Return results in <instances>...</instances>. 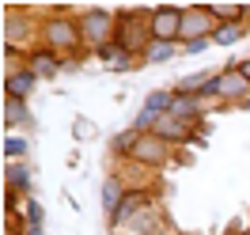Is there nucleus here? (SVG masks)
<instances>
[{"label": "nucleus", "mask_w": 250, "mask_h": 235, "mask_svg": "<svg viewBox=\"0 0 250 235\" xmlns=\"http://www.w3.org/2000/svg\"><path fill=\"white\" fill-rule=\"evenodd\" d=\"M38 46L61 53L64 61H87L91 49L80 38V23H76V8H42V27H38Z\"/></svg>", "instance_id": "1"}, {"label": "nucleus", "mask_w": 250, "mask_h": 235, "mask_svg": "<svg viewBox=\"0 0 250 235\" xmlns=\"http://www.w3.org/2000/svg\"><path fill=\"white\" fill-rule=\"evenodd\" d=\"M148 23H152V8H118V34H114V42L125 53H133L137 61H144V53L152 46Z\"/></svg>", "instance_id": "2"}, {"label": "nucleus", "mask_w": 250, "mask_h": 235, "mask_svg": "<svg viewBox=\"0 0 250 235\" xmlns=\"http://www.w3.org/2000/svg\"><path fill=\"white\" fill-rule=\"evenodd\" d=\"M38 27H42V8H16L8 4L4 8V49H19V53H31L38 46Z\"/></svg>", "instance_id": "3"}, {"label": "nucleus", "mask_w": 250, "mask_h": 235, "mask_svg": "<svg viewBox=\"0 0 250 235\" xmlns=\"http://www.w3.org/2000/svg\"><path fill=\"white\" fill-rule=\"evenodd\" d=\"M76 23H80V38H83V46L91 49H103L114 42V34H118V8L110 12V8H76Z\"/></svg>", "instance_id": "4"}, {"label": "nucleus", "mask_w": 250, "mask_h": 235, "mask_svg": "<svg viewBox=\"0 0 250 235\" xmlns=\"http://www.w3.org/2000/svg\"><path fill=\"white\" fill-rule=\"evenodd\" d=\"M208 99L220 103V107H247L250 103V84L243 80V72H239L235 64H224L216 76H212Z\"/></svg>", "instance_id": "5"}, {"label": "nucleus", "mask_w": 250, "mask_h": 235, "mask_svg": "<svg viewBox=\"0 0 250 235\" xmlns=\"http://www.w3.org/2000/svg\"><path fill=\"white\" fill-rule=\"evenodd\" d=\"M216 34V19L208 16L205 4H182V31H178V46L189 42H205Z\"/></svg>", "instance_id": "6"}, {"label": "nucleus", "mask_w": 250, "mask_h": 235, "mask_svg": "<svg viewBox=\"0 0 250 235\" xmlns=\"http://www.w3.org/2000/svg\"><path fill=\"white\" fill-rule=\"evenodd\" d=\"M159 141H167L171 148H186V144H201V122H182V118H174V114H163L156 126H152Z\"/></svg>", "instance_id": "7"}, {"label": "nucleus", "mask_w": 250, "mask_h": 235, "mask_svg": "<svg viewBox=\"0 0 250 235\" xmlns=\"http://www.w3.org/2000/svg\"><path fill=\"white\" fill-rule=\"evenodd\" d=\"M133 163H141V167H148V171H163L167 163L174 159V148L167 141H159L156 133H144L141 141H137V148H133Z\"/></svg>", "instance_id": "8"}, {"label": "nucleus", "mask_w": 250, "mask_h": 235, "mask_svg": "<svg viewBox=\"0 0 250 235\" xmlns=\"http://www.w3.org/2000/svg\"><path fill=\"white\" fill-rule=\"evenodd\" d=\"M152 42H178V31H182V4H159L152 8Z\"/></svg>", "instance_id": "9"}, {"label": "nucleus", "mask_w": 250, "mask_h": 235, "mask_svg": "<svg viewBox=\"0 0 250 235\" xmlns=\"http://www.w3.org/2000/svg\"><path fill=\"white\" fill-rule=\"evenodd\" d=\"M152 205H156V186H152V190H129V193H125V201L118 205V213L106 220V228H110V232H122L129 220L141 216L144 209H152Z\"/></svg>", "instance_id": "10"}, {"label": "nucleus", "mask_w": 250, "mask_h": 235, "mask_svg": "<svg viewBox=\"0 0 250 235\" xmlns=\"http://www.w3.org/2000/svg\"><path fill=\"white\" fill-rule=\"evenodd\" d=\"M27 68H31L38 80H53V76L64 72V57L53 53V49H46V46H34L31 53H27Z\"/></svg>", "instance_id": "11"}, {"label": "nucleus", "mask_w": 250, "mask_h": 235, "mask_svg": "<svg viewBox=\"0 0 250 235\" xmlns=\"http://www.w3.org/2000/svg\"><path fill=\"white\" fill-rule=\"evenodd\" d=\"M42 80L34 76L31 68H16V72H4V99H31V91L38 87Z\"/></svg>", "instance_id": "12"}, {"label": "nucleus", "mask_w": 250, "mask_h": 235, "mask_svg": "<svg viewBox=\"0 0 250 235\" xmlns=\"http://www.w3.org/2000/svg\"><path fill=\"white\" fill-rule=\"evenodd\" d=\"M212 76L216 72H208V68H201V72H189V76L174 80V95H186V99H208V87H212Z\"/></svg>", "instance_id": "13"}, {"label": "nucleus", "mask_w": 250, "mask_h": 235, "mask_svg": "<svg viewBox=\"0 0 250 235\" xmlns=\"http://www.w3.org/2000/svg\"><path fill=\"white\" fill-rule=\"evenodd\" d=\"M95 61H103L110 68V72H129V68H137V64H144V61H137L133 53H125L118 42H110V46H103V49H95L91 53Z\"/></svg>", "instance_id": "14"}, {"label": "nucleus", "mask_w": 250, "mask_h": 235, "mask_svg": "<svg viewBox=\"0 0 250 235\" xmlns=\"http://www.w3.org/2000/svg\"><path fill=\"white\" fill-rule=\"evenodd\" d=\"M23 126H31V107L23 99H4V133H19Z\"/></svg>", "instance_id": "15"}, {"label": "nucleus", "mask_w": 250, "mask_h": 235, "mask_svg": "<svg viewBox=\"0 0 250 235\" xmlns=\"http://www.w3.org/2000/svg\"><path fill=\"white\" fill-rule=\"evenodd\" d=\"M4 182H8V193L31 197V167L27 163H8L4 167Z\"/></svg>", "instance_id": "16"}, {"label": "nucleus", "mask_w": 250, "mask_h": 235, "mask_svg": "<svg viewBox=\"0 0 250 235\" xmlns=\"http://www.w3.org/2000/svg\"><path fill=\"white\" fill-rule=\"evenodd\" d=\"M125 193H129V186H125L118 174H110L106 182H103V213H106V220L118 213V205L125 201Z\"/></svg>", "instance_id": "17"}, {"label": "nucleus", "mask_w": 250, "mask_h": 235, "mask_svg": "<svg viewBox=\"0 0 250 235\" xmlns=\"http://www.w3.org/2000/svg\"><path fill=\"white\" fill-rule=\"evenodd\" d=\"M141 137H144V133H141V129H133V126H129V129H122V133H118V137L110 141V152H114V159H129Z\"/></svg>", "instance_id": "18"}, {"label": "nucleus", "mask_w": 250, "mask_h": 235, "mask_svg": "<svg viewBox=\"0 0 250 235\" xmlns=\"http://www.w3.org/2000/svg\"><path fill=\"white\" fill-rule=\"evenodd\" d=\"M31 156V141L19 137V133H4V159L8 163H27Z\"/></svg>", "instance_id": "19"}, {"label": "nucleus", "mask_w": 250, "mask_h": 235, "mask_svg": "<svg viewBox=\"0 0 250 235\" xmlns=\"http://www.w3.org/2000/svg\"><path fill=\"white\" fill-rule=\"evenodd\" d=\"M174 57H182V46L178 42H152L148 53H144V64H167Z\"/></svg>", "instance_id": "20"}, {"label": "nucleus", "mask_w": 250, "mask_h": 235, "mask_svg": "<svg viewBox=\"0 0 250 235\" xmlns=\"http://www.w3.org/2000/svg\"><path fill=\"white\" fill-rule=\"evenodd\" d=\"M247 34H250V27H243V23H228V27H216V34H212V46L228 49V46H235V42H243Z\"/></svg>", "instance_id": "21"}, {"label": "nucleus", "mask_w": 250, "mask_h": 235, "mask_svg": "<svg viewBox=\"0 0 250 235\" xmlns=\"http://www.w3.org/2000/svg\"><path fill=\"white\" fill-rule=\"evenodd\" d=\"M72 137H76V141H91V137H95V126L87 122V118H76V122H72Z\"/></svg>", "instance_id": "22"}, {"label": "nucleus", "mask_w": 250, "mask_h": 235, "mask_svg": "<svg viewBox=\"0 0 250 235\" xmlns=\"http://www.w3.org/2000/svg\"><path fill=\"white\" fill-rule=\"evenodd\" d=\"M208 46H212V38H205V42H189V46H182V53H186V57H193V53H205Z\"/></svg>", "instance_id": "23"}, {"label": "nucleus", "mask_w": 250, "mask_h": 235, "mask_svg": "<svg viewBox=\"0 0 250 235\" xmlns=\"http://www.w3.org/2000/svg\"><path fill=\"white\" fill-rule=\"evenodd\" d=\"M228 64H235V68L243 72V80H247V84H250V57H243V61H228Z\"/></svg>", "instance_id": "24"}, {"label": "nucleus", "mask_w": 250, "mask_h": 235, "mask_svg": "<svg viewBox=\"0 0 250 235\" xmlns=\"http://www.w3.org/2000/svg\"><path fill=\"white\" fill-rule=\"evenodd\" d=\"M239 232H243V228H239V224H235V228H228V235H239Z\"/></svg>", "instance_id": "25"}, {"label": "nucleus", "mask_w": 250, "mask_h": 235, "mask_svg": "<svg viewBox=\"0 0 250 235\" xmlns=\"http://www.w3.org/2000/svg\"><path fill=\"white\" fill-rule=\"evenodd\" d=\"M239 235H250V224H247V228H243V232H239Z\"/></svg>", "instance_id": "26"}]
</instances>
